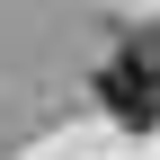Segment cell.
Here are the masks:
<instances>
[{
  "mask_svg": "<svg viewBox=\"0 0 160 160\" xmlns=\"http://www.w3.org/2000/svg\"><path fill=\"white\" fill-rule=\"evenodd\" d=\"M89 89H98V107L125 133H160V36H125V45L89 71Z\"/></svg>",
  "mask_w": 160,
  "mask_h": 160,
  "instance_id": "obj_1",
  "label": "cell"
}]
</instances>
